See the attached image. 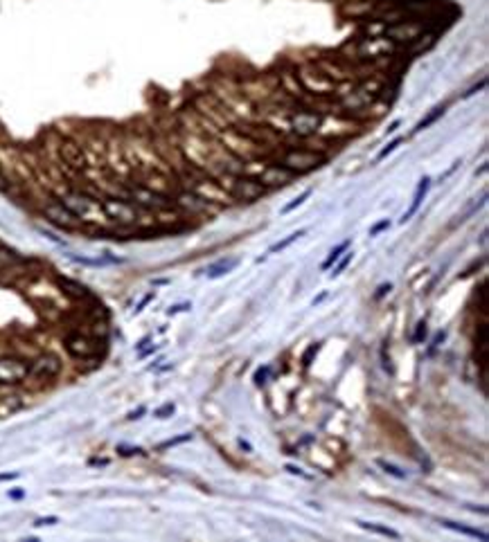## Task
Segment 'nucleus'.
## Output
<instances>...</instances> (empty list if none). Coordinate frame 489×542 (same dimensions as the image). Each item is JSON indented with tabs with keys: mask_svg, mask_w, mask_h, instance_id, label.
<instances>
[{
	"mask_svg": "<svg viewBox=\"0 0 489 542\" xmlns=\"http://www.w3.org/2000/svg\"><path fill=\"white\" fill-rule=\"evenodd\" d=\"M485 84H487V82H485V79H483V82H481V84H478V86H474V88H472V91H469V93H467L465 97H472V95H476L478 91H483V88H485Z\"/></svg>",
	"mask_w": 489,
	"mask_h": 542,
	"instance_id": "c9c22d12",
	"label": "nucleus"
},
{
	"mask_svg": "<svg viewBox=\"0 0 489 542\" xmlns=\"http://www.w3.org/2000/svg\"><path fill=\"white\" fill-rule=\"evenodd\" d=\"M262 187H282L296 178V173L287 169L285 164H266L262 167V171L255 176Z\"/></svg>",
	"mask_w": 489,
	"mask_h": 542,
	"instance_id": "9d476101",
	"label": "nucleus"
},
{
	"mask_svg": "<svg viewBox=\"0 0 489 542\" xmlns=\"http://www.w3.org/2000/svg\"><path fill=\"white\" fill-rule=\"evenodd\" d=\"M428 189H431V178H422V180H419V187H417V192H415V199H413V203H410V207H408V212L404 214V219H402V223L410 221V219H413V216L417 214V210H419V205H422V201L426 199V194H428Z\"/></svg>",
	"mask_w": 489,
	"mask_h": 542,
	"instance_id": "dca6fc26",
	"label": "nucleus"
},
{
	"mask_svg": "<svg viewBox=\"0 0 489 542\" xmlns=\"http://www.w3.org/2000/svg\"><path fill=\"white\" fill-rule=\"evenodd\" d=\"M419 3H426V0H395V5H399V7H406V5H419Z\"/></svg>",
	"mask_w": 489,
	"mask_h": 542,
	"instance_id": "f704fd0d",
	"label": "nucleus"
},
{
	"mask_svg": "<svg viewBox=\"0 0 489 542\" xmlns=\"http://www.w3.org/2000/svg\"><path fill=\"white\" fill-rule=\"evenodd\" d=\"M266 376H269V367H264L255 373V382L257 385H262V382H266Z\"/></svg>",
	"mask_w": 489,
	"mask_h": 542,
	"instance_id": "473e14b6",
	"label": "nucleus"
},
{
	"mask_svg": "<svg viewBox=\"0 0 489 542\" xmlns=\"http://www.w3.org/2000/svg\"><path fill=\"white\" fill-rule=\"evenodd\" d=\"M359 525L363 527V529H368V531H373V534L384 536V538H393V540H399V538H402V536L397 534V531L388 529V527H381V525H375V522H359Z\"/></svg>",
	"mask_w": 489,
	"mask_h": 542,
	"instance_id": "412c9836",
	"label": "nucleus"
},
{
	"mask_svg": "<svg viewBox=\"0 0 489 542\" xmlns=\"http://www.w3.org/2000/svg\"><path fill=\"white\" fill-rule=\"evenodd\" d=\"M61 203L68 212L80 223H102L106 221L104 210H102V201L95 199V196L86 194V192H68L66 196H61Z\"/></svg>",
	"mask_w": 489,
	"mask_h": 542,
	"instance_id": "f257e3e1",
	"label": "nucleus"
},
{
	"mask_svg": "<svg viewBox=\"0 0 489 542\" xmlns=\"http://www.w3.org/2000/svg\"><path fill=\"white\" fill-rule=\"evenodd\" d=\"M183 441H190V435H183V437H176V439H170V441H165V443H160L158 448H170V446H176V443H183Z\"/></svg>",
	"mask_w": 489,
	"mask_h": 542,
	"instance_id": "7c9ffc66",
	"label": "nucleus"
},
{
	"mask_svg": "<svg viewBox=\"0 0 489 542\" xmlns=\"http://www.w3.org/2000/svg\"><path fill=\"white\" fill-rule=\"evenodd\" d=\"M174 205H179L183 212H188V214H192V216H203V214H210V201H205L203 196L199 194V192H194V189H185V192H181L179 196H176V201H174Z\"/></svg>",
	"mask_w": 489,
	"mask_h": 542,
	"instance_id": "9b49d317",
	"label": "nucleus"
},
{
	"mask_svg": "<svg viewBox=\"0 0 489 542\" xmlns=\"http://www.w3.org/2000/svg\"><path fill=\"white\" fill-rule=\"evenodd\" d=\"M309 196H311V189H305V192H302V194L298 196V199H293L291 203H287L285 207H282V214H289V212H293V210H296L298 205H302V203H305V201L309 199Z\"/></svg>",
	"mask_w": 489,
	"mask_h": 542,
	"instance_id": "b1692460",
	"label": "nucleus"
},
{
	"mask_svg": "<svg viewBox=\"0 0 489 542\" xmlns=\"http://www.w3.org/2000/svg\"><path fill=\"white\" fill-rule=\"evenodd\" d=\"M102 210L106 221H113L120 228H129V225H135L140 219V207L131 203L129 199H104L102 201Z\"/></svg>",
	"mask_w": 489,
	"mask_h": 542,
	"instance_id": "f03ea898",
	"label": "nucleus"
},
{
	"mask_svg": "<svg viewBox=\"0 0 489 542\" xmlns=\"http://www.w3.org/2000/svg\"><path fill=\"white\" fill-rule=\"evenodd\" d=\"M399 144H402V140H395V142H390V144L386 146V149H381V151H379V155H377V157H379V160H384V157H386L388 153H393Z\"/></svg>",
	"mask_w": 489,
	"mask_h": 542,
	"instance_id": "c85d7f7f",
	"label": "nucleus"
},
{
	"mask_svg": "<svg viewBox=\"0 0 489 542\" xmlns=\"http://www.w3.org/2000/svg\"><path fill=\"white\" fill-rule=\"evenodd\" d=\"M349 261H352V252H347V257H345V259H338V265H336L334 272H331V274H334V277H338V274L347 268V263H349Z\"/></svg>",
	"mask_w": 489,
	"mask_h": 542,
	"instance_id": "bb28decb",
	"label": "nucleus"
},
{
	"mask_svg": "<svg viewBox=\"0 0 489 542\" xmlns=\"http://www.w3.org/2000/svg\"><path fill=\"white\" fill-rule=\"evenodd\" d=\"M63 344L66 351L77 360H93L100 356V342L91 336H84V333H70V336H66Z\"/></svg>",
	"mask_w": 489,
	"mask_h": 542,
	"instance_id": "0eeeda50",
	"label": "nucleus"
},
{
	"mask_svg": "<svg viewBox=\"0 0 489 542\" xmlns=\"http://www.w3.org/2000/svg\"><path fill=\"white\" fill-rule=\"evenodd\" d=\"M61 157L68 167H73V169H84L86 167V153H84L82 146L75 144V142H63L61 144Z\"/></svg>",
	"mask_w": 489,
	"mask_h": 542,
	"instance_id": "4468645a",
	"label": "nucleus"
},
{
	"mask_svg": "<svg viewBox=\"0 0 489 542\" xmlns=\"http://www.w3.org/2000/svg\"><path fill=\"white\" fill-rule=\"evenodd\" d=\"M25 405L23 398L18 394H3L0 396V417H9V414H16Z\"/></svg>",
	"mask_w": 489,
	"mask_h": 542,
	"instance_id": "f3484780",
	"label": "nucleus"
},
{
	"mask_svg": "<svg viewBox=\"0 0 489 542\" xmlns=\"http://www.w3.org/2000/svg\"><path fill=\"white\" fill-rule=\"evenodd\" d=\"M57 281H59V286H61V291L68 295V297H73V300H91L93 297L91 291H88L86 286L80 284V281H73V279H66V277H59Z\"/></svg>",
	"mask_w": 489,
	"mask_h": 542,
	"instance_id": "2eb2a0df",
	"label": "nucleus"
},
{
	"mask_svg": "<svg viewBox=\"0 0 489 542\" xmlns=\"http://www.w3.org/2000/svg\"><path fill=\"white\" fill-rule=\"evenodd\" d=\"M318 351H320V344H311V347L305 351V356H302V364H305V367H309L311 360H314V356H316Z\"/></svg>",
	"mask_w": 489,
	"mask_h": 542,
	"instance_id": "a878e982",
	"label": "nucleus"
},
{
	"mask_svg": "<svg viewBox=\"0 0 489 542\" xmlns=\"http://www.w3.org/2000/svg\"><path fill=\"white\" fill-rule=\"evenodd\" d=\"M18 472H7V475H0V481H7V479H16Z\"/></svg>",
	"mask_w": 489,
	"mask_h": 542,
	"instance_id": "58836bf2",
	"label": "nucleus"
},
{
	"mask_svg": "<svg viewBox=\"0 0 489 542\" xmlns=\"http://www.w3.org/2000/svg\"><path fill=\"white\" fill-rule=\"evenodd\" d=\"M322 124V117L314 111H298L291 117V131L300 135V137H309L314 135Z\"/></svg>",
	"mask_w": 489,
	"mask_h": 542,
	"instance_id": "f8f14e48",
	"label": "nucleus"
},
{
	"mask_svg": "<svg viewBox=\"0 0 489 542\" xmlns=\"http://www.w3.org/2000/svg\"><path fill=\"white\" fill-rule=\"evenodd\" d=\"M188 309H190V304H181V307L170 309V315H172V313H179V311H188Z\"/></svg>",
	"mask_w": 489,
	"mask_h": 542,
	"instance_id": "4c0bfd02",
	"label": "nucleus"
},
{
	"mask_svg": "<svg viewBox=\"0 0 489 542\" xmlns=\"http://www.w3.org/2000/svg\"><path fill=\"white\" fill-rule=\"evenodd\" d=\"M386 228H390V223H388V221H381V223H377V225H375L373 230H370V234H373V236H377L381 230H386Z\"/></svg>",
	"mask_w": 489,
	"mask_h": 542,
	"instance_id": "72a5a7b5",
	"label": "nucleus"
},
{
	"mask_svg": "<svg viewBox=\"0 0 489 542\" xmlns=\"http://www.w3.org/2000/svg\"><path fill=\"white\" fill-rule=\"evenodd\" d=\"M59 522V518H54V516H50V518H38L36 522H34V527H50V525H57Z\"/></svg>",
	"mask_w": 489,
	"mask_h": 542,
	"instance_id": "c756f323",
	"label": "nucleus"
},
{
	"mask_svg": "<svg viewBox=\"0 0 489 542\" xmlns=\"http://www.w3.org/2000/svg\"><path fill=\"white\" fill-rule=\"evenodd\" d=\"M29 376V360L16 353L0 356V387H16Z\"/></svg>",
	"mask_w": 489,
	"mask_h": 542,
	"instance_id": "7ed1b4c3",
	"label": "nucleus"
},
{
	"mask_svg": "<svg viewBox=\"0 0 489 542\" xmlns=\"http://www.w3.org/2000/svg\"><path fill=\"white\" fill-rule=\"evenodd\" d=\"M61 373V358L57 353H38L34 360H29V376L36 382H52Z\"/></svg>",
	"mask_w": 489,
	"mask_h": 542,
	"instance_id": "39448f33",
	"label": "nucleus"
},
{
	"mask_svg": "<svg viewBox=\"0 0 489 542\" xmlns=\"http://www.w3.org/2000/svg\"><path fill=\"white\" fill-rule=\"evenodd\" d=\"M347 248H349V241H343V243H338L336 245V248L334 250H331L329 252V257L325 259V263H322V270H329L331 268V265H334L338 259H340V254H343V252H347Z\"/></svg>",
	"mask_w": 489,
	"mask_h": 542,
	"instance_id": "5701e85b",
	"label": "nucleus"
},
{
	"mask_svg": "<svg viewBox=\"0 0 489 542\" xmlns=\"http://www.w3.org/2000/svg\"><path fill=\"white\" fill-rule=\"evenodd\" d=\"M237 265H239V259H221V261L212 263L208 268V277L210 279H219V277H223V274L232 272L234 268H237Z\"/></svg>",
	"mask_w": 489,
	"mask_h": 542,
	"instance_id": "a211bd4d",
	"label": "nucleus"
},
{
	"mask_svg": "<svg viewBox=\"0 0 489 542\" xmlns=\"http://www.w3.org/2000/svg\"><path fill=\"white\" fill-rule=\"evenodd\" d=\"M174 403H167V405H163L160 410H156V417H158V419H167L170 417V414H174Z\"/></svg>",
	"mask_w": 489,
	"mask_h": 542,
	"instance_id": "cd10ccee",
	"label": "nucleus"
},
{
	"mask_svg": "<svg viewBox=\"0 0 489 542\" xmlns=\"http://www.w3.org/2000/svg\"><path fill=\"white\" fill-rule=\"evenodd\" d=\"M424 336H426V322H419V324H417L415 336H413V340H415V342H422Z\"/></svg>",
	"mask_w": 489,
	"mask_h": 542,
	"instance_id": "2f4dec72",
	"label": "nucleus"
},
{
	"mask_svg": "<svg viewBox=\"0 0 489 542\" xmlns=\"http://www.w3.org/2000/svg\"><path fill=\"white\" fill-rule=\"evenodd\" d=\"M264 192H266V187H262L257 178H253V176H234V180L230 185V196L241 203L257 201L264 196Z\"/></svg>",
	"mask_w": 489,
	"mask_h": 542,
	"instance_id": "6e6552de",
	"label": "nucleus"
},
{
	"mask_svg": "<svg viewBox=\"0 0 489 542\" xmlns=\"http://www.w3.org/2000/svg\"><path fill=\"white\" fill-rule=\"evenodd\" d=\"M424 34V25L415 21H395L390 27H386V36L397 43H413Z\"/></svg>",
	"mask_w": 489,
	"mask_h": 542,
	"instance_id": "1a4fd4ad",
	"label": "nucleus"
},
{
	"mask_svg": "<svg viewBox=\"0 0 489 542\" xmlns=\"http://www.w3.org/2000/svg\"><path fill=\"white\" fill-rule=\"evenodd\" d=\"M126 194H129V201L138 205L140 210L163 212V210H172L174 207V201L170 199V196L156 192L146 185H131L129 189H126Z\"/></svg>",
	"mask_w": 489,
	"mask_h": 542,
	"instance_id": "20e7f679",
	"label": "nucleus"
},
{
	"mask_svg": "<svg viewBox=\"0 0 489 542\" xmlns=\"http://www.w3.org/2000/svg\"><path fill=\"white\" fill-rule=\"evenodd\" d=\"M322 162H325V155L322 153H316L311 149H291L285 153L280 164H285L287 169H291L298 176V173H307L311 169H318Z\"/></svg>",
	"mask_w": 489,
	"mask_h": 542,
	"instance_id": "423d86ee",
	"label": "nucleus"
},
{
	"mask_svg": "<svg viewBox=\"0 0 489 542\" xmlns=\"http://www.w3.org/2000/svg\"><path fill=\"white\" fill-rule=\"evenodd\" d=\"M307 234V230H298V232H293V234H289L287 239H282V241H278V243H273L271 248H269V252L271 254H276V252H282V250H287L291 243H296L300 236H305Z\"/></svg>",
	"mask_w": 489,
	"mask_h": 542,
	"instance_id": "aec40b11",
	"label": "nucleus"
},
{
	"mask_svg": "<svg viewBox=\"0 0 489 542\" xmlns=\"http://www.w3.org/2000/svg\"><path fill=\"white\" fill-rule=\"evenodd\" d=\"M399 126H402V122H399V120H397V122H393V124L388 126V133H395V131L399 129Z\"/></svg>",
	"mask_w": 489,
	"mask_h": 542,
	"instance_id": "ea45409f",
	"label": "nucleus"
},
{
	"mask_svg": "<svg viewBox=\"0 0 489 542\" xmlns=\"http://www.w3.org/2000/svg\"><path fill=\"white\" fill-rule=\"evenodd\" d=\"M442 115H444V106H437V108H433V111L428 113V115L424 117V120L415 126V133H422V131H424V129H428V126H431V124H435V122H437V120H439V117H442Z\"/></svg>",
	"mask_w": 489,
	"mask_h": 542,
	"instance_id": "4be33fe9",
	"label": "nucleus"
},
{
	"mask_svg": "<svg viewBox=\"0 0 489 542\" xmlns=\"http://www.w3.org/2000/svg\"><path fill=\"white\" fill-rule=\"evenodd\" d=\"M140 414H144V408H140L138 412H131V414H129V419H131V421H133V419H140Z\"/></svg>",
	"mask_w": 489,
	"mask_h": 542,
	"instance_id": "a19ab883",
	"label": "nucleus"
},
{
	"mask_svg": "<svg viewBox=\"0 0 489 542\" xmlns=\"http://www.w3.org/2000/svg\"><path fill=\"white\" fill-rule=\"evenodd\" d=\"M9 497H14V500H21V497H23V490H12V493H9Z\"/></svg>",
	"mask_w": 489,
	"mask_h": 542,
	"instance_id": "79ce46f5",
	"label": "nucleus"
},
{
	"mask_svg": "<svg viewBox=\"0 0 489 542\" xmlns=\"http://www.w3.org/2000/svg\"><path fill=\"white\" fill-rule=\"evenodd\" d=\"M439 525L446 527V529H451V531H458V534H462V536L474 538V540H483V542H487V534H483V531H478V529L462 527V525H458V522H451V520H439Z\"/></svg>",
	"mask_w": 489,
	"mask_h": 542,
	"instance_id": "6ab92c4d",
	"label": "nucleus"
},
{
	"mask_svg": "<svg viewBox=\"0 0 489 542\" xmlns=\"http://www.w3.org/2000/svg\"><path fill=\"white\" fill-rule=\"evenodd\" d=\"M43 214H45L54 225H59V228L73 230V228H77V225H80V221H77L75 216L66 210L61 201H59V203L54 201V203H50V205H45V207H43Z\"/></svg>",
	"mask_w": 489,
	"mask_h": 542,
	"instance_id": "ddd939ff",
	"label": "nucleus"
},
{
	"mask_svg": "<svg viewBox=\"0 0 489 542\" xmlns=\"http://www.w3.org/2000/svg\"><path fill=\"white\" fill-rule=\"evenodd\" d=\"M377 464L384 468L388 475H393V477H397V479H404L406 477V472H402L397 466H393V464H388V461H377Z\"/></svg>",
	"mask_w": 489,
	"mask_h": 542,
	"instance_id": "393cba45",
	"label": "nucleus"
},
{
	"mask_svg": "<svg viewBox=\"0 0 489 542\" xmlns=\"http://www.w3.org/2000/svg\"><path fill=\"white\" fill-rule=\"evenodd\" d=\"M390 291V284H384V286H379V293H377V297H384V295Z\"/></svg>",
	"mask_w": 489,
	"mask_h": 542,
	"instance_id": "e433bc0d",
	"label": "nucleus"
}]
</instances>
